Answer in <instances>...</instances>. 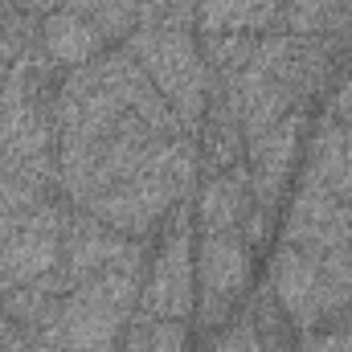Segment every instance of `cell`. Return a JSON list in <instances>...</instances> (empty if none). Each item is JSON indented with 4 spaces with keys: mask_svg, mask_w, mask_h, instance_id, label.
<instances>
[{
    "mask_svg": "<svg viewBox=\"0 0 352 352\" xmlns=\"http://www.w3.org/2000/svg\"><path fill=\"white\" fill-rule=\"evenodd\" d=\"M54 119L58 192L135 242L197 188V140L123 45L62 74Z\"/></svg>",
    "mask_w": 352,
    "mask_h": 352,
    "instance_id": "cell-1",
    "label": "cell"
},
{
    "mask_svg": "<svg viewBox=\"0 0 352 352\" xmlns=\"http://www.w3.org/2000/svg\"><path fill=\"white\" fill-rule=\"evenodd\" d=\"M344 45L336 37H303L274 29L254 41L246 70L234 82H213L209 98H221L238 111L246 140L263 135L278 119L295 111H311L328 90L344 62Z\"/></svg>",
    "mask_w": 352,
    "mask_h": 352,
    "instance_id": "cell-2",
    "label": "cell"
},
{
    "mask_svg": "<svg viewBox=\"0 0 352 352\" xmlns=\"http://www.w3.org/2000/svg\"><path fill=\"white\" fill-rule=\"evenodd\" d=\"M62 74L29 45L0 66V176L58 192V98Z\"/></svg>",
    "mask_w": 352,
    "mask_h": 352,
    "instance_id": "cell-3",
    "label": "cell"
},
{
    "mask_svg": "<svg viewBox=\"0 0 352 352\" xmlns=\"http://www.w3.org/2000/svg\"><path fill=\"white\" fill-rule=\"evenodd\" d=\"M66 213L70 201L62 192L0 176V299L41 283L58 266Z\"/></svg>",
    "mask_w": 352,
    "mask_h": 352,
    "instance_id": "cell-4",
    "label": "cell"
},
{
    "mask_svg": "<svg viewBox=\"0 0 352 352\" xmlns=\"http://www.w3.org/2000/svg\"><path fill=\"white\" fill-rule=\"evenodd\" d=\"M140 278L131 270H102L66 291L37 332V340L62 352H119L140 311Z\"/></svg>",
    "mask_w": 352,
    "mask_h": 352,
    "instance_id": "cell-5",
    "label": "cell"
},
{
    "mask_svg": "<svg viewBox=\"0 0 352 352\" xmlns=\"http://www.w3.org/2000/svg\"><path fill=\"white\" fill-rule=\"evenodd\" d=\"M266 287L274 291L291 328L311 332L332 324L340 311L352 307V246L349 250H303L278 242L270 254Z\"/></svg>",
    "mask_w": 352,
    "mask_h": 352,
    "instance_id": "cell-6",
    "label": "cell"
},
{
    "mask_svg": "<svg viewBox=\"0 0 352 352\" xmlns=\"http://www.w3.org/2000/svg\"><path fill=\"white\" fill-rule=\"evenodd\" d=\"M123 50L135 58V66L152 78V87L168 98L184 131L197 140L201 135V123H205V111H209V70H205V58H201V45H197V33L192 29H176V25H140Z\"/></svg>",
    "mask_w": 352,
    "mask_h": 352,
    "instance_id": "cell-7",
    "label": "cell"
},
{
    "mask_svg": "<svg viewBox=\"0 0 352 352\" xmlns=\"http://www.w3.org/2000/svg\"><path fill=\"white\" fill-rule=\"evenodd\" d=\"M102 270L144 274L148 270V242H135V238L111 230L107 221H98V217L70 205L66 230H62V254H58V266L41 278V287L50 295H66V291H74L78 283H87Z\"/></svg>",
    "mask_w": 352,
    "mask_h": 352,
    "instance_id": "cell-8",
    "label": "cell"
},
{
    "mask_svg": "<svg viewBox=\"0 0 352 352\" xmlns=\"http://www.w3.org/2000/svg\"><path fill=\"white\" fill-rule=\"evenodd\" d=\"M156 254L148 258V270L140 278V311L156 316V320H180L188 324V316L197 311V270H192V246H197V230H192V205L180 201L168 221L156 234Z\"/></svg>",
    "mask_w": 352,
    "mask_h": 352,
    "instance_id": "cell-9",
    "label": "cell"
},
{
    "mask_svg": "<svg viewBox=\"0 0 352 352\" xmlns=\"http://www.w3.org/2000/svg\"><path fill=\"white\" fill-rule=\"evenodd\" d=\"M192 270H197V311H192L197 328L217 332L234 320V307L250 287L254 246L242 234H197Z\"/></svg>",
    "mask_w": 352,
    "mask_h": 352,
    "instance_id": "cell-10",
    "label": "cell"
},
{
    "mask_svg": "<svg viewBox=\"0 0 352 352\" xmlns=\"http://www.w3.org/2000/svg\"><path fill=\"white\" fill-rule=\"evenodd\" d=\"M270 226L274 221L258 209L250 192L246 160L226 173H209L205 180H197L192 188V230L197 234H242L250 246H266Z\"/></svg>",
    "mask_w": 352,
    "mask_h": 352,
    "instance_id": "cell-11",
    "label": "cell"
},
{
    "mask_svg": "<svg viewBox=\"0 0 352 352\" xmlns=\"http://www.w3.org/2000/svg\"><path fill=\"white\" fill-rule=\"evenodd\" d=\"M311 135V111H295L266 127L263 135L246 140V173H250V192L266 217L274 221V209L287 192V180L299 173L303 152Z\"/></svg>",
    "mask_w": 352,
    "mask_h": 352,
    "instance_id": "cell-12",
    "label": "cell"
},
{
    "mask_svg": "<svg viewBox=\"0 0 352 352\" xmlns=\"http://www.w3.org/2000/svg\"><path fill=\"white\" fill-rule=\"evenodd\" d=\"M283 242L303 246V250H349L352 246V201H344L332 188L303 184L291 197L287 221H283Z\"/></svg>",
    "mask_w": 352,
    "mask_h": 352,
    "instance_id": "cell-13",
    "label": "cell"
},
{
    "mask_svg": "<svg viewBox=\"0 0 352 352\" xmlns=\"http://www.w3.org/2000/svg\"><path fill=\"white\" fill-rule=\"evenodd\" d=\"M33 50H37L58 74H70V70L94 62V58H102V54L115 50V45L90 25L82 12L58 4V8H50V12L41 16V25H37V33H33Z\"/></svg>",
    "mask_w": 352,
    "mask_h": 352,
    "instance_id": "cell-14",
    "label": "cell"
},
{
    "mask_svg": "<svg viewBox=\"0 0 352 352\" xmlns=\"http://www.w3.org/2000/svg\"><path fill=\"white\" fill-rule=\"evenodd\" d=\"M283 21V0H197V37L217 33H246L263 37Z\"/></svg>",
    "mask_w": 352,
    "mask_h": 352,
    "instance_id": "cell-15",
    "label": "cell"
},
{
    "mask_svg": "<svg viewBox=\"0 0 352 352\" xmlns=\"http://www.w3.org/2000/svg\"><path fill=\"white\" fill-rule=\"evenodd\" d=\"M278 29L303 37L352 41V0H283Z\"/></svg>",
    "mask_w": 352,
    "mask_h": 352,
    "instance_id": "cell-16",
    "label": "cell"
},
{
    "mask_svg": "<svg viewBox=\"0 0 352 352\" xmlns=\"http://www.w3.org/2000/svg\"><path fill=\"white\" fill-rule=\"evenodd\" d=\"M324 115L340 127L344 135V160H340V180H336V192L352 201V58L340 62L336 78H332V90L324 94Z\"/></svg>",
    "mask_w": 352,
    "mask_h": 352,
    "instance_id": "cell-17",
    "label": "cell"
},
{
    "mask_svg": "<svg viewBox=\"0 0 352 352\" xmlns=\"http://www.w3.org/2000/svg\"><path fill=\"white\" fill-rule=\"evenodd\" d=\"M254 41L258 37H246V33H217V37H197L201 45V58H205V70H209V82H234L250 54H254Z\"/></svg>",
    "mask_w": 352,
    "mask_h": 352,
    "instance_id": "cell-18",
    "label": "cell"
},
{
    "mask_svg": "<svg viewBox=\"0 0 352 352\" xmlns=\"http://www.w3.org/2000/svg\"><path fill=\"white\" fill-rule=\"evenodd\" d=\"M119 352H188V324L156 320V316L135 311V320H131Z\"/></svg>",
    "mask_w": 352,
    "mask_h": 352,
    "instance_id": "cell-19",
    "label": "cell"
},
{
    "mask_svg": "<svg viewBox=\"0 0 352 352\" xmlns=\"http://www.w3.org/2000/svg\"><path fill=\"white\" fill-rule=\"evenodd\" d=\"M246 316H250V324H254V332H258V340H263L266 352H283L287 349V336H291L295 328H291V320L283 316V307H278V299H274L270 287H258V291L250 295Z\"/></svg>",
    "mask_w": 352,
    "mask_h": 352,
    "instance_id": "cell-20",
    "label": "cell"
},
{
    "mask_svg": "<svg viewBox=\"0 0 352 352\" xmlns=\"http://www.w3.org/2000/svg\"><path fill=\"white\" fill-rule=\"evenodd\" d=\"M205 352H266V349L258 340V332H254V324H250V316L242 311L226 328H217L213 344H205Z\"/></svg>",
    "mask_w": 352,
    "mask_h": 352,
    "instance_id": "cell-21",
    "label": "cell"
},
{
    "mask_svg": "<svg viewBox=\"0 0 352 352\" xmlns=\"http://www.w3.org/2000/svg\"><path fill=\"white\" fill-rule=\"evenodd\" d=\"M299 352H352V328H328L320 336H307Z\"/></svg>",
    "mask_w": 352,
    "mask_h": 352,
    "instance_id": "cell-22",
    "label": "cell"
},
{
    "mask_svg": "<svg viewBox=\"0 0 352 352\" xmlns=\"http://www.w3.org/2000/svg\"><path fill=\"white\" fill-rule=\"evenodd\" d=\"M0 352H62V349H54V344H45V340H37V336H12L8 344H0Z\"/></svg>",
    "mask_w": 352,
    "mask_h": 352,
    "instance_id": "cell-23",
    "label": "cell"
},
{
    "mask_svg": "<svg viewBox=\"0 0 352 352\" xmlns=\"http://www.w3.org/2000/svg\"><path fill=\"white\" fill-rule=\"evenodd\" d=\"M12 336H21V328H16V324H12V320H8V311H4V307H0V344H8V340H12Z\"/></svg>",
    "mask_w": 352,
    "mask_h": 352,
    "instance_id": "cell-24",
    "label": "cell"
}]
</instances>
